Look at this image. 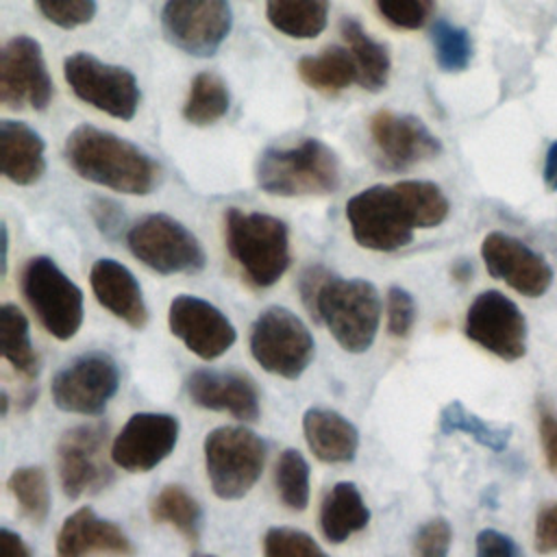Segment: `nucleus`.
Masks as SVG:
<instances>
[{
	"label": "nucleus",
	"instance_id": "nucleus-1",
	"mask_svg": "<svg viewBox=\"0 0 557 557\" xmlns=\"http://www.w3.org/2000/svg\"><path fill=\"white\" fill-rule=\"evenodd\" d=\"M65 161L85 181L146 196L159 183V165L133 141L91 124L76 126L65 139Z\"/></svg>",
	"mask_w": 557,
	"mask_h": 557
},
{
	"label": "nucleus",
	"instance_id": "nucleus-2",
	"mask_svg": "<svg viewBox=\"0 0 557 557\" xmlns=\"http://www.w3.org/2000/svg\"><path fill=\"white\" fill-rule=\"evenodd\" d=\"M224 242L252 287H272L289 268V228L274 215L231 207L224 213Z\"/></svg>",
	"mask_w": 557,
	"mask_h": 557
},
{
	"label": "nucleus",
	"instance_id": "nucleus-3",
	"mask_svg": "<svg viewBox=\"0 0 557 557\" xmlns=\"http://www.w3.org/2000/svg\"><path fill=\"white\" fill-rule=\"evenodd\" d=\"M257 185L270 196H322L339 187L337 154L315 137L268 148L257 161Z\"/></svg>",
	"mask_w": 557,
	"mask_h": 557
},
{
	"label": "nucleus",
	"instance_id": "nucleus-4",
	"mask_svg": "<svg viewBox=\"0 0 557 557\" xmlns=\"http://www.w3.org/2000/svg\"><path fill=\"white\" fill-rule=\"evenodd\" d=\"M346 220L352 239L368 250L394 252L413 239L418 226L416 211L407 198L403 181L394 185H372L350 196Z\"/></svg>",
	"mask_w": 557,
	"mask_h": 557
},
{
	"label": "nucleus",
	"instance_id": "nucleus-5",
	"mask_svg": "<svg viewBox=\"0 0 557 557\" xmlns=\"http://www.w3.org/2000/svg\"><path fill=\"white\" fill-rule=\"evenodd\" d=\"M315 322H324L346 352H366L379 331L381 296L366 278L333 274L318 296Z\"/></svg>",
	"mask_w": 557,
	"mask_h": 557
},
{
	"label": "nucleus",
	"instance_id": "nucleus-6",
	"mask_svg": "<svg viewBox=\"0 0 557 557\" xmlns=\"http://www.w3.org/2000/svg\"><path fill=\"white\" fill-rule=\"evenodd\" d=\"M211 490L222 500L246 496L259 481L268 446L246 426H218L202 444Z\"/></svg>",
	"mask_w": 557,
	"mask_h": 557
},
{
	"label": "nucleus",
	"instance_id": "nucleus-7",
	"mask_svg": "<svg viewBox=\"0 0 557 557\" xmlns=\"http://www.w3.org/2000/svg\"><path fill=\"white\" fill-rule=\"evenodd\" d=\"M20 287L28 307L52 337L67 342L78 333L83 324V292L50 257L28 259Z\"/></svg>",
	"mask_w": 557,
	"mask_h": 557
},
{
	"label": "nucleus",
	"instance_id": "nucleus-8",
	"mask_svg": "<svg viewBox=\"0 0 557 557\" xmlns=\"http://www.w3.org/2000/svg\"><path fill=\"white\" fill-rule=\"evenodd\" d=\"M250 355L270 374L296 381L315 355L307 324L287 307L263 309L250 326Z\"/></svg>",
	"mask_w": 557,
	"mask_h": 557
},
{
	"label": "nucleus",
	"instance_id": "nucleus-9",
	"mask_svg": "<svg viewBox=\"0 0 557 557\" xmlns=\"http://www.w3.org/2000/svg\"><path fill=\"white\" fill-rule=\"evenodd\" d=\"M126 246L137 261L159 274H196L207 255L196 235L165 213H150L126 231Z\"/></svg>",
	"mask_w": 557,
	"mask_h": 557
},
{
	"label": "nucleus",
	"instance_id": "nucleus-10",
	"mask_svg": "<svg viewBox=\"0 0 557 557\" xmlns=\"http://www.w3.org/2000/svg\"><path fill=\"white\" fill-rule=\"evenodd\" d=\"M63 76L85 104L117 120L135 117L141 94L131 70L104 63L89 52H74L63 61Z\"/></svg>",
	"mask_w": 557,
	"mask_h": 557
},
{
	"label": "nucleus",
	"instance_id": "nucleus-11",
	"mask_svg": "<svg viewBox=\"0 0 557 557\" xmlns=\"http://www.w3.org/2000/svg\"><path fill=\"white\" fill-rule=\"evenodd\" d=\"M109 429L102 422H85L67 429L57 444V472L67 498L98 494L113 483L107 461Z\"/></svg>",
	"mask_w": 557,
	"mask_h": 557
},
{
	"label": "nucleus",
	"instance_id": "nucleus-12",
	"mask_svg": "<svg viewBox=\"0 0 557 557\" xmlns=\"http://www.w3.org/2000/svg\"><path fill=\"white\" fill-rule=\"evenodd\" d=\"M120 387V368L107 352L91 350L61 368L50 385L52 400L61 411L98 416Z\"/></svg>",
	"mask_w": 557,
	"mask_h": 557
},
{
	"label": "nucleus",
	"instance_id": "nucleus-13",
	"mask_svg": "<svg viewBox=\"0 0 557 557\" xmlns=\"http://www.w3.org/2000/svg\"><path fill=\"white\" fill-rule=\"evenodd\" d=\"M161 26L178 50L194 57H211L231 33L233 11L228 0H165Z\"/></svg>",
	"mask_w": 557,
	"mask_h": 557
},
{
	"label": "nucleus",
	"instance_id": "nucleus-14",
	"mask_svg": "<svg viewBox=\"0 0 557 557\" xmlns=\"http://www.w3.org/2000/svg\"><path fill=\"white\" fill-rule=\"evenodd\" d=\"M463 333L483 350L503 361L527 355V320L520 307L496 289L481 292L468 307Z\"/></svg>",
	"mask_w": 557,
	"mask_h": 557
},
{
	"label": "nucleus",
	"instance_id": "nucleus-15",
	"mask_svg": "<svg viewBox=\"0 0 557 557\" xmlns=\"http://www.w3.org/2000/svg\"><path fill=\"white\" fill-rule=\"evenodd\" d=\"M54 96L52 78L37 39L11 37L0 54V100L9 109L46 111Z\"/></svg>",
	"mask_w": 557,
	"mask_h": 557
},
{
	"label": "nucleus",
	"instance_id": "nucleus-16",
	"mask_svg": "<svg viewBox=\"0 0 557 557\" xmlns=\"http://www.w3.org/2000/svg\"><path fill=\"white\" fill-rule=\"evenodd\" d=\"M370 137L379 165L389 172L409 170L442 152V141L420 117L389 109L372 115Z\"/></svg>",
	"mask_w": 557,
	"mask_h": 557
},
{
	"label": "nucleus",
	"instance_id": "nucleus-17",
	"mask_svg": "<svg viewBox=\"0 0 557 557\" xmlns=\"http://www.w3.org/2000/svg\"><path fill=\"white\" fill-rule=\"evenodd\" d=\"M178 418L159 411L133 413L111 444V461L126 472H150L178 442Z\"/></svg>",
	"mask_w": 557,
	"mask_h": 557
},
{
	"label": "nucleus",
	"instance_id": "nucleus-18",
	"mask_svg": "<svg viewBox=\"0 0 557 557\" xmlns=\"http://www.w3.org/2000/svg\"><path fill=\"white\" fill-rule=\"evenodd\" d=\"M168 324L189 352L205 361L222 357L237 339L231 320L209 300L181 294L170 302Z\"/></svg>",
	"mask_w": 557,
	"mask_h": 557
},
{
	"label": "nucleus",
	"instance_id": "nucleus-19",
	"mask_svg": "<svg viewBox=\"0 0 557 557\" xmlns=\"http://www.w3.org/2000/svg\"><path fill=\"white\" fill-rule=\"evenodd\" d=\"M481 257L490 276L503 281L522 296L540 298L553 285V268L524 242L492 231L481 244Z\"/></svg>",
	"mask_w": 557,
	"mask_h": 557
},
{
	"label": "nucleus",
	"instance_id": "nucleus-20",
	"mask_svg": "<svg viewBox=\"0 0 557 557\" xmlns=\"http://www.w3.org/2000/svg\"><path fill=\"white\" fill-rule=\"evenodd\" d=\"M187 396L202 409L231 413L237 420L255 422L261 413L259 389L250 374L239 370H194L187 376Z\"/></svg>",
	"mask_w": 557,
	"mask_h": 557
},
{
	"label": "nucleus",
	"instance_id": "nucleus-21",
	"mask_svg": "<svg viewBox=\"0 0 557 557\" xmlns=\"http://www.w3.org/2000/svg\"><path fill=\"white\" fill-rule=\"evenodd\" d=\"M133 557L135 546L111 520L100 518L91 507L70 513L57 533V557Z\"/></svg>",
	"mask_w": 557,
	"mask_h": 557
},
{
	"label": "nucleus",
	"instance_id": "nucleus-22",
	"mask_svg": "<svg viewBox=\"0 0 557 557\" xmlns=\"http://www.w3.org/2000/svg\"><path fill=\"white\" fill-rule=\"evenodd\" d=\"M89 285L96 300L126 322L131 329H144L148 322V307L135 274L115 259H98L89 270Z\"/></svg>",
	"mask_w": 557,
	"mask_h": 557
},
{
	"label": "nucleus",
	"instance_id": "nucleus-23",
	"mask_svg": "<svg viewBox=\"0 0 557 557\" xmlns=\"http://www.w3.org/2000/svg\"><path fill=\"white\" fill-rule=\"evenodd\" d=\"M309 450L324 463H350L359 450V431L335 409L309 407L302 416Z\"/></svg>",
	"mask_w": 557,
	"mask_h": 557
},
{
	"label": "nucleus",
	"instance_id": "nucleus-24",
	"mask_svg": "<svg viewBox=\"0 0 557 557\" xmlns=\"http://www.w3.org/2000/svg\"><path fill=\"white\" fill-rule=\"evenodd\" d=\"M2 174L15 185H33L46 172V144L26 122H0Z\"/></svg>",
	"mask_w": 557,
	"mask_h": 557
},
{
	"label": "nucleus",
	"instance_id": "nucleus-25",
	"mask_svg": "<svg viewBox=\"0 0 557 557\" xmlns=\"http://www.w3.org/2000/svg\"><path fill=\"white\" fill-rule=\"evenodd\" d=\"M370 522V509L350 481L335 483L320 505V529L331 544H342L363 531Z\"/></svg>",
	"mask_w": 557,
	"mask_h": 557
},
{
	"label": "nucleus",
	"instance_id": "nucleus-26",
	"mask_svg": "<svg viewBox=\"0 0 557 557\" xmlns=\"http://www.w3.org/2000/svg\"><path fill=\"white\" fill-rule=\"evenodd\" d=\"M339 33L357 63V70H359L357 83L368 91H381L387 85L389 70H392V59L387 48L381 41L372 39L355 17H344L339 22Z\"/></svg>",
	"mask_w": 557,
	"mask_h": 557
},
{
	"label": "nucleus",
	"instance_id": "nucleus-27",
	"mask_svg": "<svg viewBox=\"0 0 557 557\" xmlns=\"http://www.w3.org/2000/svg\"><path fill=\"white\" fill-rule=\"evenodd\" d=\"M296 70L305 85L322 94H337L359 81L357 63L350 50L342 46H329L320 54L302 57Z\"/></svg>",
	"mask_w": 557,
	"mask_h": 557
},
{
	"label": "nucleus",
	"instance_id": "nucleus-28",
	"mask_svg": "<svg viewBox=\"0 0 557 557\" xmlns=\"http://www.w3.org/2000/svg\"><path fill=\"white\" fill-rule=\"evenodd\" d=\"M272 28L292 39H313L329 22V0H265Z\"/></svg>",
	"mask_w": 557,
	"mask_h": 557
},
{
	"label": "nucleus",
	"instance_id": "nucleus-29",
	"mask_svg": "<svg viewBox=\"0 0 557 557\" xmlns=\"http://www.w3.org/2000/svg\"><path fill=\"white\" fill-rule=\"evenodd\" d=\"M0 348L2 357L13 366L17 374L33 381L39 372V357L30 342L28 320L15 305L0 307Z\"/></svg>",
	"mask_w": 557,
	"mask_h": 557
},
{
	"label": "nucleus",
	"instance_id": "nucleus-30",
	"mask_svg": "<svg viewBox=\"0 0 557 557\" xmlns=\"http://www.w3.org/2000/svg\"><path fill=\"white\" fill-rule=\"evenodd\" d=\"M437 429L442 435H453V433H463L472 437L476 444L500 453L509 446L511 440V426L509 424H496L487 422L481 416L472 413L466 409L459 400H450L448 405L442 407L440 418H437Z\"/></svg>",
	"mask_w": 557,
	"mask_h": 557
},
{
	"label": "nucleus",
	"instance_id": "nucleus-31",
	"mask_svg": "<svg viewBox=\"0 0 557 557\" xmlns=\"http://www.w3.org/2000/svg\"><path fill=\"white\" fill-rule=\"evenodd\" d=\"M150 518L159 524H170L191 544H196L200 537L202 509L198 500L181 485H165L152 498Z\"/></svg>",
	"mask_w": 557,
	"mask_h": 557
},
{
	"label": "nucleus",
	"instance_id": "nucleus-32",
	"mask_svg": "<svg viewBox=\"0 0 557 557\" xmlns=\"http://www.w3.org/2000/svg\"><path fill=\"white\" fill-rule=\"evenodd\" d=\"M228 104L231 94L226 83L213 72H200L189 85L183 117L194 126H211L226 115Z\"/></svg>",
	"mask_w": 557,
	"mask_h": 557
},
{
	"label": "nucleus",
	"instance_id": "nucleus-33",
	"mask_svg": "<svg viewBox=\"0 0 557 557\" xmlns=\"http://www.w3.org/2000/svg\"><path fill=\"white\" fill-rule=\"evenodd\" d=\"M274 485L281 503L289 511H305L311 494V470L305 455L296 448H285L274 466Z\"/></svg>",
	"mask_w": 557,
	"mask_h": 557
},
{
	"label": "nucleus",
	"instance_id": "nucleus-34",
	"mask_svg": "<svg viewBox=\"0 0 557 557\" xmlns=\"http://www.w3.org/2000/svg\"><path fill=\"white\" fill-rule=\"evenodd\" d=\"M7 487L15 498L24 518L33 524H44L50 513V487L44 468L22 466L11 472Z\"/></svg>",
	"mask_w": 557,
	"mask_h": 557
},
{
	"label": "nucleus",
	"instance_id": "nucleus-35",
	"mask_svg": "<svg viewBox=\"0 0 557 557\" xmlns=\"http://www.w3.org/2000/svg\"><path fill=\"white\" fill-rule=\"evenodd\" d=\"M435 63L442 72H463L472 61V37L448 20H435L431 28Z\"/></svg>",
	"mask_w": 557,
	"mask_h": 557
},
{
	"label": "nucleus",
	"instance_id": "nucleus-36",
	"mask_svg": "<svg viewBox=\"0 0 557 557\" xmlns=\"http://www.w3.org/2000/svg\"><path fill=\"white\" fill-rule=\"evenodd\" d=\"M263 557H329L305 531L272 527L263 535Z\"/></svg>",
	"mask_w": 557,
	"mask_h": 557
},
{
	"label": "nucleus",
	"instance_id": "nucleus-37",
	"mask_svg": "<svg viewBox=\"0 0 557 557\" xmlns=\"http://www.w3.org/2000/svg\"><path fill=\"white\" fill-rule=\"evenodd\" d=\"M379 13L396 28L418 30L433 15L435 0H374Z\"/></svg>",
	"mask_w": 557,
	"mask_h": 557
},
{
	"label": "nucleus",
	"instance_id": "nucleus-38",
	"mask_svg": "<svg viewBox=\"0 0 557 557\" xmlns=\"http://www.w3.org/2000/svg\"><path fill=\"white\" fill-rule=\"evenodd\" d=\"M39 13L59 28L89 24L96 15V0H35Z\"/></svg>",
	"mask_w": 557,
	"mask_h": 557
},
{
	"label": "nucleus",
	"instance_id": "nucleus-39",
	"mask_svg": "<svg viewBox=\"0 0 557 557\" xmlns=\"http://www.w3.org/2000/svg\"><path fill=\"white\" fill-rule=\"evenodd\" d=\"M385 313H387V333L398 339L407 337L418 318L413 296L405 287L392 285L385 298Z\"/></svg>",
	"mask_w": 557,
	"mask_h": 557
},
{
	"label": "nucleus",
	"instance_id": "nucleus-40",
	"mask_svg": "<svg viewBox=\"0 0 557 557\" xmlns=\"http://www.w3.org/2000/svg\"><path fill=\"white\" fill-rule=\"evenodd\" d=\"M453 544V529L446 518H431L424 522L413 540H411V550L413 557H448Z\"/></svg>",
	"mask_w": 557,
	"mask_h": 557
},
{
	"label": "nucleus",
	"instance_id": "nucleus-41",
	"mask_svg": "<svg viewBox=\"0 0 557 557\" xmlns=\"http://www.w3.org/2000/svg\"><path fill=\"white\" fill-rule=\"evenodd\" d=\"M89 215L96 224V228L109 237V239H117L122 237V231L126 226V215L122 211V207L104 196H96L89 202Z\"/></svg>",
	"mask_w": 557,
	"mask_h": 557
},
{
	"label": "nucleus",
	"instance_id": "nucleus-42",
	"mask_svg": "<svg viewBox=\"0 0 557 557\" xmlns=\"http://www.w3.org/2000/svg\"><path fill=\"white\" fill-rule=\"evenodd\" d=\"M537 429L546 466L553 474H557V413L546 400L537 403Z\"/></svg>",
	"mask_w": 557,
	"mask_h": 557
},
{
	"label": "nucleus",
	"instance_id": "nucleus-43",
	"mask_svg": "<svg viewBox=\"0 0 557 557\" xmlns=\"http://www.w3.org/2000/svg\"><path fill=\"white\" fill-rule=\"evenodd\" d=\"M533 544L542 555L557 553V500L544 505L535 516L533 527Z\"/></svg>",
	"mask_w": 557,
	"mask_h": 557
},
{
	"label": "nucleus",
	"instance_id": "nucleus-44",
	"mask_svg": "<svg viewBox=\"0 0 557 557\" xmlns=\"http://www.w3.org/2000/svg\"><path fill=\"white\" fill-rule=\"evenodd\" d=\"M333 276L331 270H326L324 265H309L302 270L300 278H298V292H300V300L305 305V309L309 311V315L315 320V305H318V296L322 292V287L326 285V281Z\"/></svg>",
	"mask_w": 557,
	"mask_h": 557
},
{
	"label": "nucleus",
	"instance_id": "nucleus-45",
	"mask_svg": "<svg viewBox=\"0 0 557 557\" xmlns=\"http://www.w3.org/2000/svg\"><path fill=\"white\" fill-rule=\"evenodd\" d=\"M474 548L476 557H520L516 542L496 529L479 531Z\"/></svg>",
	"mask_w": 557,
	"mask_h": 557
},
{
	"label": "nucleus",
	"instance_id": "nucleus-46",
	"mask_svg": "<svg viewBox=\"0 0 557 557\" xmlns=\"http://www.w3.org/2000/svg\"><path fill=\"white\" fill-rule=\"evenodd\" d=\"M0 555L2 557H33L30 546L11 529H0Z\"/></svg>",
	"mask_w": 557,
	"mask_h": 557
},
{
	"label": "nucleus",
	"instance_id": "nucleus-47",
	"mask_svg": "<svg viewBox=\"0 0 557 557\" xmlns=\"http://www.w3.org/2000/svg\"><path fill=\"white\" fill-rule=\"evenodd\" d=\"M544 185L550 191H557V139L548 146L546 159H544Z\"/></svg>",
	"mask_w": 557,
	"mask_h": 557
},
{
	"label": "nucleus",
	"instance_id": "nucleus-48",
	"mask_svg": "<svg viewBox=\"0 0 557 557\" xmlns=\"http://www.w3.org/2000/svg\"><path fill=\"white\" fill-rule=\"evenodd\" d=\"M450 272H453V278H455V281L468 283V281L472 278V263L466 261V259H461V261H457V263L453 265Z\"/></svg>",
	"mask_w": 557,
	"mask_h": 557
},
{
	"label": "nucleus",
	"instance_id": "nucleus-49",
	"mask_svg": "<svg viewBox=\"0 0 557 557\" xmlns=\"http://www.w3.org/2000/svg\"><path fill=\"white\" fill-rule=\"evenodd\" d=\"M7 257H9V231L2 226V274H7Z\"/></svg>",
	"mask_w": 557,
	"mask_h": 557
},
{
	"label": "nucleus",
	"instance_id": "nucleus-50",
	"mask_svg": "<svg viewBox=\"0 0 557 557\" xmlns=\"http://www.w3.org/2000/svg\"><path fill=\"white\" fill-rule=\"evenodd\" d=\"M196 557H215V555H196Z\"/></svg>",
	"mask_w": 557,
	"mask_h": 557
}]
</instances>
